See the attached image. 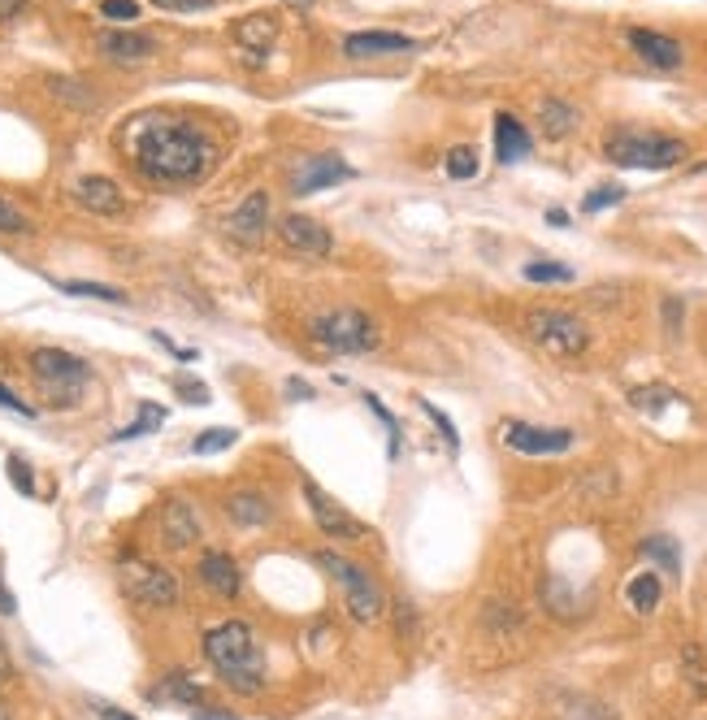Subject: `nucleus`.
Returning a JSON list of instances; mask_svg holds the SVG:
<instances>
[{
    "label": "nucleus",
    "mask_w": 707,
    "mask_h": 720,
    "mask_svg": "<svg viewBox=\"0 0 707 720\" xmlns=\"http://www.w3.org/2000/svg\"><path fill=\"white\" fill-rule=\"evenodd\" d=\"M126 152H131L135 170L148 183H161V187L200 183L218 161V144L196 122H183V117H170V113L135 117L126 126Z\"/></svg>",
    "instance_id": "f257e3e1"
},
{
    "label": "nucleus",
    "mask_w": 707,
    "mask_h": 720,
    "mask_svg": "<svg viewBox=\"0 0 707 720\" xmlns=\"http://www.w3.org/2000/svg\"><path fill=\"white\" fill-rule=\"evenodd\" d=\"M204 656L218 669V678L235 691V695H261L265 691V660H261V643L257 630L248 621H222L204 634Z\"/></svg>",
    "instance_id": "f03ea898"
},
{
    "label": "nucleus",
    "mask_w": 707,
    "mask_h": 720,
    "mask_svg": "<svg viewBox=\"0 0 707 720\" xmlns=\"http://www.w3.org/2000/svg\"><path fill=\"white\" fill-rule=\"evenodd\" d=\"M604 152H608L612 165H625V170H673V165L686 161L691 148L673 135H660V131L617 126V131H608Z\"/></svg>",
    "instance_id": "7ed1b4c3"
},
{
    "label": "nucleus",
    "mask_w": 707,
    "mask_h": 720,
    "mask_svg": "<svg viewBox=\"0 0 707 720\" xmlns=\"http://www.w3.org/2000/svg\"><path fill=\"white\" fill-rule=\"evenodd\" d=\"M309 344H318L322 352L331 357H360V352H373L382 331L369 313L360 309H326V313H313L309 326H305Z\"/></svg>",
    "instance_id": "20e7f679"
},
{
    "label": "nucleus",
    "mask_w": 707,
    "mask_h": 720,
    "mask_svg": "<svg viewBox=\"0 0 707 720\" xmlns=\"http://www.w3.org/2000/svg\"><path fill=\"white\" fill-rule=\"evenodd\" d=\"M313 560H318V564L326 569V578L339 586L344 608H348V617H352L356 625H373V621H382V612H386V595H382V582H377L364 564H356V560L339 556V551H318Z\"/></svg>",
    "instance_id": "39448f33"
},
{
    "label": "nucleus",
    "mask_w": 707,
    "mask_h": 720,
    "mask_svg": "<svg viewBox=\"0 0 707 720\" xmlns=\"http://www.w3.org/2000/svg\"><path fill=\"white\" fill-rule=\"evenodd\" d=\"M87 360H78L74 352H61V348H35L30 352V377L39 382L48 408H74L83 399V386H87Z\"/></svg>",
    "instance_id": "423d86ee"
},
{
    "label": "nucleus",
    "mask_w": 707,
    "mask_h": 720,
    "mask_svg": "<svg viewBox=\"0 0 707 720\" xmlns=\"http://www.w3.org/2000/svg\"><path fill=\"white\" fill-rule=\"evenodd\" d=\"M525 335L556 360H578L591 348V331L582 318L565 313V309H530L525 313Z\"/></svg>",
    "instance_id": "0eeeda50"
},
{
    "label": "nucleus",
    "mask_w": 707,
    "mask_h": 720,
    "mask_svg": "<svg viewBox=\"0 0 707 720\" xmlns=\"http://www.w3.org/2000/svg\"><path fill=\"white\" fill-rule=\"evenodd\" d=\"M122 591L139 608H174L178 604V578L152 560H122Z\"/></svg>",
    "instance_id": "6e6552de"
},
{
    "label": "nucleus",
    "mask_w": 707,
    "mask_h": 720,
    "mask_svg": "<svg viewBox=\"0 0 707 720\" xmlns=\"http://www.w3.org/2000/svg\"><path fill=\"white\" fill-rule=\"evenodd\" d=\"M305 499H309V512H313V521H318L322 534H331V538H339V543H360V538L369 534L352 512H348L344 504H335L313 477H305Z\"/></svg>",
    "instance_id": "1a4fd4ad"
},
{
    "label": "nucleus",
    "mask_w": 707,
    "mask_h": 720,
    "mask_svg": "<svg viewBox=\"0 0 707 720\" xmlns=\"http://www.w3.org/2000/svg\"><path fill=\"white\" fill-rule=\"evenodd\" d=\"M504 443L521 456H560L573 447V430H556V425H525V421H508L504 425Z\"/></svg>",
    "instance_id": "9d476101"
},
{
    "label": "nucleus",
    "mask_w": 707,
    "mask_h": 720,
    "mask_svg": "<svg viewBox=\"0 0 707 720\" xmlns=\"http://www.w3.org/2000/svg\"><path fill=\"white\" fill-rule=\"evenodd\" d=\"M278 239H283V248H292L300 257H331V248H335L331 231L309 213H287L278 222Z\"/></svg>",
    "instance_id": "9b49d317"
},
{
    "label": "nucleus",
    "mask_w": 707,
    "mask_h": 720,
    "mask_svg": "<svg viewBox=\"0 0 707 720\" xmlns=\"http://www.w3.org/2000/svg\"><path fill=\"white\" fill-rule=\"evenodd\" d=\"M630 48L647 61V65H656V70H678L682 61H686V48L673 39V35H660V30H652V26H630Z\"/></svg>",
    "instance_id": "f8f14e48"
},
{
    "label": "nucleus",
    "mask_w": 707,
    "mask_h": 720,
    "mask_svg": "<svg viewBox=\"0 0 707 720\" xmlns=\"http://www.w3.org/2000/svg\"><path fill=\"white\" fill-rule=\"evenodd\" d=\"M196 573H200V582L218 599H235L244 591V569H239V560L231 551H204L200 564H196Z\"/></svg>",
    "instance_id": "ddd939ff"
},
{
    "label": "nucleus",
    "mask_w": 707,
    "mask_h": 720,
    "mask_svg": "<svg viewBox=\"0 0 707 720\" xmlns=\"http://www.w3.org/2000/svg\"><path fill=\"white\" fill-rule=\"evenodd\" d=\"M161 538L174 551H183V547H191L200 538V512H196L191 499H170L161 508Z\"/></svg>",
    "instance_id": "4468645a"
},
{
    "label": "nucleus",
    "mask_w": 707,
    "mask_h": 720,
    "mask_svg": "<svg viewBox=\"0 0 707 720\" xmlns=\"http://www.w3.org/2000/svg\"><path fill=\"white\" fill-rule=\"evenodd\" d=\"M344 178H352V170L335 157V152H318V157H309L305 165H300V174H296V196H313V191H322V187H335V183H344Z\"/></svg>",
    "instance_id": "2eb2a0df"
},
{
    "label": "nucleus",
    "mask_w": 707,
    "mask_h": 720,
    "mask_svg": "<svg viewBox=\"0 0 707 720\" xmlns=\"http://www.w3.org/2000/svg\"><path fill=\"white\" fill-rule=\"evenodd\" d=\"M74 200H78L87 213H100V218H117V213L126 209L117 183L104 178V174H87V178H78V183H74Z\"/></svg>",
    "instance_id": "dca6fc26"
},
{
    "label": "nucleus",
    "mask_w": 707,
    "mask_h": 720,
    "mask_svg": "<svg viewBox=\"0 0 707 720\" xmlns=\"http://www.w3.org/2000/svg\"><path fill=\"white\" fill-rule=\"evenodd\" d=\"M412 39L399 35V30H352L344 39V52L352 61H364V57H390V52H408Z\"/></svg>",
    "instance_id": "f3484780"
},
{
    "label": "nucleus",
    "mask_w": 707,
    "mask_h": 720,
    "mask_svg": "<svg viewBox=\"0 0 707 720\" xmlns=\"http://www.w3.org/2000/svg\"><path fill=\"white\" fill-rule=\"evenodd\" d=\"M96 44H100V52L113 57V61H148V57L157 52L152 35H144V30H104Z\"/></svg>",
    "instance_id": "a211bd4d"
},
{
    "label": "nucleus",
    "mask_w": 707,
    "mask_h": 720,
    "mask_svg": "<svg viewBox=\"0 0 707 720\" xmlns=\"http://www.w3.org/2000/svg\"><path fill=\"white\" fill-rule=\"evenodd\" d=\"M495 157L504 165H517V161L530 157V131L521 126V117H512V113L495 117Z\"/></svg>",
    "instance_id": "6ab92c4d"
},
{
    "label": "nucleus",
    "mask_w": 707,
    "mask_h": 720,
    "mask_svg": "<svg viewBox=\"0 0 707 720\" xmlns=\"http://www.w3.org/2000/svg\"><path fill=\"white\" fill-rule=\"evenodd\" d=\"M265 226H270V196H265V191H252V196L231 213V231L252 244V239L265 235Z\"/></svg>",
    "instance_id": "aec40b11"
},
{
    "label": "nucleus",
    "mask_w": 707,
    "mask_h": 720,
    "mask_svg": "<svg viewBox=\"0 0 707 720\" xmlns=\"http://www.w3.org/2000/svg\"><path fill=\"white\" fill-rule=\"evenodd\" d=\"M226 517L235 525H244V530H257V525H265L274 517V504L261 491H235V495H226Z\"/></svg>",
    "instance_id": "412c9836"
},
{
    "label": "nucleus",
    "mask_w": 707,
    "mask_h": 720,
    "mask_svg": "<svg viewBox=\"0 0 707 720\" xmlns=\"http://www.w3.org/2000/svg\"><path fill=\"white\" fill-rule=\"evenodd\" d=\"M231 35H235L239 48H270L278 39V17L274 13H248V17L235 22Z\"/></svg>",
    "instance_id": "4be33fe9"
},
{
    "label": "nucleus",
    "mask_w": 707,
    "mask_h": 720,
    "mask_svg": "<svg viewBox=\"0 0 707 720\" xmlns=\"http://www.w3.org/2000/svg\"><path fill=\"white\" fill-rule=\"evenodd\" d=\"M543 135L547 139H565V135H573L578 131V122H582V113L569 104V100H543Z\"/></svg>",
    "instance_id": "5701e85b"
},
{
    "label": "nucleus",
    "mask_w": 707,
    "mask_h": 720,
    "mask_svg": "<svg viewBox=\"0 0 707 720\" xmlns=\"http://www.w3.org/2000/svg\"><path fill=\"white\" fill-rule=\"evenodd\" d=\"M543 604H547L560 621H578V617H582L578 595L569 591V582H565V578H547V582H543Z\"/></svg>",
    "instance_id": "b1692460"
},
{
    "label": "nucleus",
    "mask_w": 707,
    "mask_h": 720,
    "mask_svg": "<svg viewBox=\"0 0 707 720\" xmlns=\"http://www.w3.org/2000/svg\"><path fill=\"white\" fill-rule=\"evenodd\" d=\"M625 595H630L634 612H643V617H647V612H656V608H660V595H665L660 573H652V569H647V573H638V578L630 582V591H625Z\"/></svg>",
    "instance_id": "393cba45"
},
{
    "label": "nucleus",
    "mask_w": 707,
    "mask_h": 720,
    "mask_svg": "<svg viewBox=\"0 0 707 720\" xmlns=\"http://www.w3.org/2000/svg\"><path fill=\"white\" fill-rule=\"evenodd\" d=\"M643 556L656 560L665 573H682V551H678V543H673L669 534H652V538L643 543Z\"/></svg>",
    "instance_id": "a878e982"
},
{
    "label": "nucleus",
    "mask_w": 707,
    "mask_h": 720,
    "mask_svg": "<svg viewBox=\"0 0 707 720\" xmlns=\"http://www.w3.org/2000/svg\"><path fill=\"white\" fill-rule=\"evenodd\" d=\"M161 421H165V408H161V404H139V417H135L126 430H117L113 438L122 443V438H139V434H152V430H161Z\"/></svg>",
    "instance_id": "bb28decb"
},
{
    "label": "nucleus",
    "mask_w": 707,
    "mask_h": 720,
    "mask_svg": "<svg viewBox=\"0 0 707 720\" xmlns=\"http://www.w3.org/2000/svg\"><path fill=\"white\" fill-rule=\"evenodd\" d=\"M61 291H70V296H87V300H104V305H126V291L104 287V283H61Z\"/></svg>",
    "instance_id": "cd10ccee"
},
{
    "label": "nucleus",
    "mask_w": 707,
    "mask_h": 720,
    "mask_svg": "<svg viewBox=\"0 0 707 720\" xmlns=\"http://www.w3.org/2000/svg\"><path fill=\"white\" fill-rule=\"evenodd\" d=\"M152 699H178V704H200V686H191L183 673H170L165 686L152 691Z\"/></svg>",
    "instance_id": "c85d7f7f"
},
{
    "label": "nucleus",
    "mask_w": 707,
    "mask_h": 720,
    "mask_svg": "<svg viewBox=\"0 0 707 720\" xmlns=\"http://www.w3.org/2000/svg\"><path fill=\"white\" fill-rule=\"evenodd\" d=\"M447 178H473L477 174V152L469 148V144H460V148H451L447 152Z\"/></svg>",
    "instance_id": "c756f323"
},
{
    "label": "nucleus",
    "mask_w": 707,
    "mask_h": 720,
    "mask_svg": "<svg viewBox=\"0 0 707 720\" xmlns=\"http://www.w3.org/2000/svg\"><path fill=\"white\" fill-rule=\"evenodd\" d=\"M525 278L530 283H573V270L569 265H556V261H530L525 265Z\"/></svg>",
    "instance_id": "7c9ffc66"
},
{
    "label": "nucleus",
    "mask_w": 707,
    "mask_h": 720,
    "mask_svg": "<svg viewBox=\"0 0 707 720\" xmlns=\"http://www.w3.org/2000/svg\"><path fill=\"white\" fill-rule=\"evenodd\" d=\"M26 231H30L26 209H17L9 196H0V235H26Z\"/></svg>",
    "instance_id": "2f4dec72"
},
{
    "label": "nucleus",
    "mask_w": 707,
    "mask_h": 720,
    "mask_svg": "<svg viewBox=\"0 0 707 720\" xmlns=\"http://www.w3.org/2000/svg\"><path fill=\"white\" fill-rule=\"evenodd\" d=\"M682 665H686V682L695 686V695H707V665L699 647H686L682 651Z\"/></svg>",
    "instance_id": "473e14b6"
},
{
    "label": "nucleus",
    "mask_w": 707,
    "mask_h": 720,
    "mask_svg": "<svg viewBox=\"0 0 707 720\" xmlns=\"http://www.w3.org/2000/svg\"><path fill=\"white\" fill-rule=\"evenodd\" d=\"M235 438H239L235 430H209V434H200V438L191 443V451H196V456H213V451H226Z\"/></svg>",
    "instance_id": "72a5a7b5"
},
{
    "label": "nucleus",
    "mask_w": 707,
    "mask_h": 720,
    "mask_svg": "<svg viewBox=\"0 0 707 720\" xmlns=\"http://www.w3.org/2000/svg\"><path fill=\"white\" fill-rule=\"evenodd\" d=\"M625 200V187H599V191H591L586 200H582V209L586 213H604V209H612V204H621Z\"/></svg>",
    "instance_id": "f704fd0d"
},
{
    "label": "nucleus",
    "mask_w": 707,
    "mask_h": 720,
    "mask_svg": "<svg viewBox=\"0 0 707 720\" xmlns=\"http://www.w3.org/2000/svg\"><path fill=\"white\" fill-rule=\"evenodd\" d=\"M100 17H109V22H135L139 17V0H100Z\"/></svg>",
    "instance_id": "c9c22d12"
},
{
    "label": "nucleus",
    "mask_w": 707,
    "mask_h": 720,
    "mask_svg": "<svg viewBox=\"0 0 707 720\" xmlns=\"http://www.w3.org/2000/svg\"><path fill=\"white\" fill-rule=\"evenodd\" d=\"M421 408H425V412H430V421H434V425L443 430V438H447V447H451V451H460V434H456V425H451V417H447L443 408H434L430 399H421Z\"/></svg>",
    "instance_id": "e433bc0d"
},
{
    "label": "nucleus",
    "mask_w": 707,
    "mask_h": 720,
    "mask_svg": "<svg viewBox=\"0 0 707 720\" xmlns=\"http://www.w3.org/2000/svg\"><path fill=\"white\" fill-rule=\"evenodd\" d=\"M9 482H13L22 495H35V477H30V469H26L22 456H9Z\"/></svg>",
    "instance_id": "4c0bfd02"
},
{
    "label": "nucleus",
    "mask_w": 707,
    "mask_h": 720,
    "mask_svg": "<svg viewBox=\"0 0 707 720\" xmlns=\"http://www.w3.org/2000/svg\"><path fill=\"white\" fill-rule=\"evenodd\" d=\"M157 9L165 13H200V9H213V0H152Z\"/></svg>",
    "instance_id": "58836bf2"
},
{
    "label": "nucleus",
    "mask_w": 707,
    "mask_h": 720,
    "mask_svg": "<svg viewBox=\"0 0 707 720\" xmlns=\"http://www.w3.org/2000/svg\"><path fill=\"white\" fill-rule=\"evenodd\" d=\"M0 408H9V412H17V417H35V408H30V404H22L9 386H0Z\"/></svg>",
    "instance_id": "ea45409f"
},
{
    "label": "nucleus",
    "mask_w": 707,
    "mask_h": 720,
    "mask_svg": "<svg viewBox=\"0 0 707 720\" xmlns=\"http://www.w3.org/2000/svg\"><path fill=\"white\" fill-rule=\"evenodd\" d=\"M4 682H13V656H9V647H4V638H0V686Z\"/></svg>",
    "instance_id": "a19ab883"
},
{
    "label": "nucleus",
    "mask_w": 707,
    "mask_h": 720,
    "mask_svg": "<svg viewBox=\"0 0 707 720\" xmlns=\"http://www.w3.org/2000/svg\"><path fill=\"white\" fill-rule=\"evenodd\" d=\"M96 717L100 720H139V717H131V712H122V708H109V704H100Z\"/></svg>",
    "instance_id": "79ce46f5"
},
{
    "label": "nucleus",
    "mask_w": 707,
    "mask_h": 720,
    "mask_svg": "<svg viewBox=\"0 0 707 720\" xmlns=\"http://www.w3.org/2000/svg\"><path fill=\"white\" fill-rule=\"evenodd\" d=\"M665 313H669V331L678 335V331H682V326H678V322H682V305H678V300H669V305H665Z\"/></svg>",
    "instance_id": "37998d69"
},
{
    "label": "nucleus",
    "mask_w": 707,
    "mask_h": 720,
    "mask_svg": "<svg viewBox=\"0 0 707 720\" xmlns=\"http://www.w3.org/2000/svg\"><path fill=\"white\" fill-rule=\"evenodd\" d=\"M13 608H17V604H13V591L0 582V617H13Z\"/></svg>",
    "instance_id": "c03bdc74"
},
{
    "label": "nucleus",
    "mask_w": 707,
    "mask_h": 720,
    "mask_svg": "<svg viewBox=\"0 0 707 720\" xmlns=\"http://www.w3.org/2000/svg\"><path fill=\"white\" fill-rule=\"evenodd\" d=\"M22 4H26V0H0V22L17 17V13H22Z\"/></svg>",
    "instance_id": "a18cd8bd"
},
{
    "label": "nucleus",
    "mask_w": 707,
    "mask_h": 720,
    "mask_svg": "<svg viewBox=\"0 0 707 720\" xmlns=\"http://www.w3.org/2000/svg\"><path fill=\"white\" fill-rule=\"evenodd\" d=\"M547 222H551V226H569V213H565V209H551Z\"/></svg>",
    "instance_id": "49530a36"
},
{
    "label": "nucleus",
    "mask_w": 707,
    "mask_h": 720,
    "mask_svg": "<svg viewBox=\"0 0 707 720\" xmlns=\"http://www.w3.org/2000/svg\"><path fill=\"white\" fill-rule=\"evenodd\" d=\"M196 720H235V717H222V712H196Z\"/></svg>",
    "instance_id": "de8ad7c7"
},
{
    "label": "nucleus",
    "mask_w": 707,
    "mask_h": 720,
    "mask_svg": "<svg viewBox=\"0 0 707 720\" xmlns=\"http://www.w3.org/2000/svg\"><path fill=\"white\" fill-rule=\"evenodd\" d=\"M0 720H13V712H9V708H4V704H0Z\"/></svg>",
    "instance_id": "09e8293b"
}]
</instances>
